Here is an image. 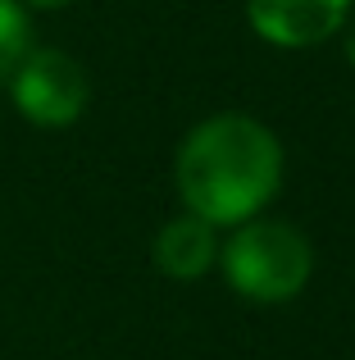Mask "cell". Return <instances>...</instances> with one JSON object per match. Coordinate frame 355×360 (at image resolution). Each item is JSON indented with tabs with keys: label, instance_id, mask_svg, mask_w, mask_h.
<instances>
[{
	"label": "cell",
	"instance_id": "5",
	"mask_svg": "<svg viewBox=\"0 0 355 360\" xmlns=\"http://www.w3.org/2000/svg\"><path fill=\"white\" fill-rule=\"evenodd\" d=\"M151 260H155V269L169 274V278H182V283L201 278L210 264H219V238H214V229L205 219L178 214V219H169L155 233Z\"/></svg>",
	"mask_w": 355,
	"mask_h": 360
},
{
	"label": "cell",
	"instance_id": "1",
	"mask_svg": "<svg viewBox=\"0 0 355 360\" xmlns=\"http://www.w3.org/2000/svg\"><path fill=\"white\" fill-rule=\"evenodd\" d=\"M178 196L210 229H237L274 201L283 183V146L250 115H214L178 146Z\"/></svg>",
	"mask_w": 355,
	"mask_h": 360
},
{
	"label": "cell",
	"instance_id": "8",
	"mask_svg": "<svg viewBox=\"0 0 355 360\" xmlns=\"http://www.w3.org/2000/svg\"><path fill=\"white\" fill-rule=\"evenodd\" d=\"M23 9H64V5H73V0H18Z\"/></svg>",
	"mask_w": 355,
	"mask_h": 360
},
{
	"label": "cell",
	"instance_id": "4",
	"mask_svg": "<svg viewBox=\"0 0 355 360\" xmlns=\"http://www.w3.org/2000/svg\"><path fill=\"white\" fill-rule=\"evenodd\" d=\"M246 18L269 46H319L351 18V0H246Z\"/></svg>",
	"mask_w": 355,
	"mask_h": 360
},
{
	"label": "cell",
	"instance_id": "2",
	"mask_svg": "<svg viewBox=\"0 0 355 360\" xmlns=\"http://www.w3.org/2000/svg\"><path fill=\"white\" fill-rule=\"evenodd\" d=\"M219 264L228 288H237L246 301H292L310 283L314 251L301 229L283 219H246L232 229L228 242H219Z\"/></svg>",
	"mask_w": 355,
	"mask_h": 360
},
{
	"label": "cell",
	"instance_id": "3",
	"mask_svg": "<svg viewBox=\"0 0 355 360\" xmlns=\"http://www.w3.org/2000/svg\"><path fill=\"white\" fill-rule=\"evenodd\" d=\"M5 91L27 123H36V128H69V123H78L87 115L91 78L69 51L32 46L18 60V69H14Z\"/></svg>",
	"mask_w": 355,
	"mask_h": 360
},
{
	"label": "cell",
	"instance_id": "7",
	"mask_svg": "<svg viewBox=\"0 0 355 360\" xmlns=\"http://www.w3.org/2000/svg\"><path fill=\"white\" fill-rule=\"evenodd\" d=\"M342 32H347V37H342V41H347V60H351V69H355V14L342 23Z\"/></svg>",
	"mask_w": 355,
	"mask_h": 360
},
{
	"label": "cell",
	"instance_id": "6",
	"mask_svg": "<svg viewBox=\"0 0 355 360\" xmlns=\"http://www.w3.org/2000/svg\"><path fill=\"white\" fill-rule=\"evenodd\" d=\"M27 51H32V14L18 0H0V87H9Z\"/></svg>",
	"mask_w": 355,
	"mask_h": 360
}]
</instances>
